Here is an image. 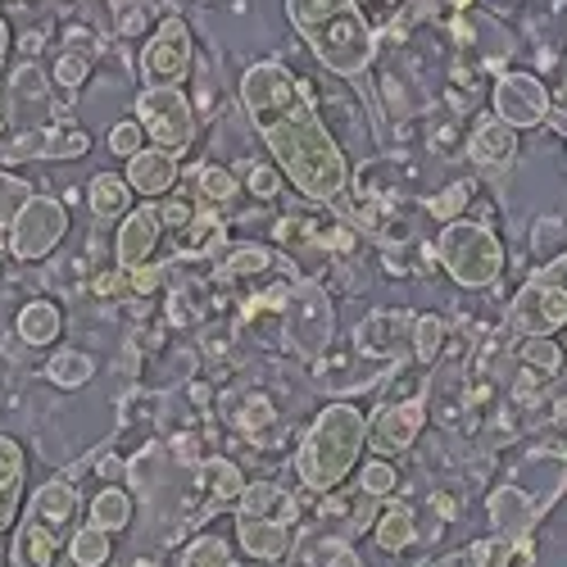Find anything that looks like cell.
<instances>
[{"instance_id":"obj_10","label":"cell","mask_w":567,"mask_h":567,"mask_svg":"<svg viewBox=\"0 0 567 567\" xmlns=\"http://www.w3.org/2000/svg\"><path fill=\"white\" fill-rule=\"evenodd\" d=\"M6 236H10V255L14 259L37 264V259H45L69 236V209L60 200H51V196H32L14 214V223L6 227Z\"/></svg>"},{"instance_id":"obj_25","label":"cell","mask_w":567,"mask_h":567,"mask_svg":"<svg viewBox=\"0 0 567 567\" xmlns=\"http://www.w3.org/2000/svg\"><path fill=\"white\" fill-rule=\"evenodd\" d=\"M45 377H51L55 386H64V391H78V386H86L91 377H96V359H91L86 350H60L51 363H45Z\"/></svg>"},{"instance_id":"obj_6","label":"cell","mask_w":567,"mask_h":567,"mask_svg":"<svg viewBox=\"0 0 567 567\" xmlns=\"http://www.w3.org/2000/svg\"><path fill=\"white\" fill-rule=\"evenodd\" d=\"M436 264L458 281V287L482 291V287H495V277L504 272V246L486 223L454 218L436 236Z\"/></svg>"},{"instance_id":"obj_23","label":"cell","mask_w":567,"mask_h":567,"mask_svg":"<svg viewBox=\"0 0 567 567\" xmlns=\"http://www.w3.org/2000/svg\"><path fill=\"white\" fill-rule=\"evenodd\" d=\"M86 200H91V214L96 218H123L127 205H132V186L114 173H96L86 186Z\"/></svg>"},{"instance_id":"obj_41","label":"cell","mask_w":567,"mask_h":567,"mask_svg":"<svg viewBox=\"0 0 567 567\" xmlns=\"http://www.w3.org/2000/svg\"><path fill=\"white\" fill-rule=\"evenodd\" d=\"M467 196H472V182H454V186H450V192H445V196H436L432 214H436V218H445V223H454Z\"/></svg>"},{"instance_id":"obj_32","label":"cell","mask_w":567,"mask_h":567,"mask_svg":"<svg viewBox=\"0 0 567 567\" xmlns=\"http://www.w3.org/2000/svg\"><path fill=\"white\" fill-rule=\"evenodd\" d=\"M395 486H400V472H395L386 458H368V463H363V472H359V491H363V495L386 499Z\"/></svg>"},{"instance_id":"obj_20","label":"cell","mask_w":567,"mask_h":567,"mask_svg":"<svg viewBox=\"0 0 567 567\" xmlns=\"http://www.w3.org/2000/svg\"><path fill=\"white\" fill-rule=\"evenodd\" d=\"M19 341L23 346H37V350H45V346H55L60 341V332H64V313L51 305V300H32V305H23L19 309Z\"/></svg>"},{"instance_id":"obj_43","label":"cell","mask_w":567,"mask_h":567,"mask_svg":"<svg viewBox=\"0 0 567 567\" xmlns=\"http://www.w3.org/2000/svg\"><path fill=\"white\" fill-rule=\"evenodd\" d=\"M200 6H209V0H200Z\"/></svg>"},{"instance_id":"obj_9","label":"cell","mask_w":567,"mask_h":567,"mask_svg":"<svg viewBox=\"0 0 567 567\" xmlns=\"http://www.w3.org/2000/svg\"><path fill=\"white\" fill-rule=\"evenodd\" d=\"M192 28H186V19L168 14L151 37L146 45H141V60H136V73L141 82H146V91H168V86H182L186 78H192Z\"/></svg>"},{"instance_id":"obj_11","label":"cell","mask_w":567,"mask_h":567,"mask_svg":"<svg viewBox=\"0 0 567 567\" xmlns=\"http://www.w3.org/2000/svg\"><path fill=\"white\" fill-rule=\"evenodd\" d=\"M337 318H332V300H327L318 287H296L287 300V341L296 354L318 359L327 346H332Z\"/></svg>"},{"instance_id":"obj_24","label":"cell","mask_w":567,"mask_h":567,"mask_svg":"<svg viewBox=\"0 0 567 567\" xmlns=\"http://www.w3.org/2000/svg\"><path fill=\"white\" fill-rule=\"evenodd\" d=\"M132 523V495L123 486H105L96 499H91V527H101V532H127Z\"/></svg>"},{"instance_id":"obj_40","label":"cell","mask_w":567,"mask_h":567,"mask_svg":"<svg viewBox=\"0 0 567 567\" xmlns=\"http://www.w3.org/2000/svg\"><path fill=\"white\" fill-rule=\"evenodd\" d=\"M246 186H250L259 200H277V192H281V173H277V168H264V164H250V168H246Z\"/></svg>"},{"instance_id":"obj_15","label":"cell","mask_w":567,"mask_h":567,"mask_svg":"<svg viewBox=\"0 0 567 567\" xmlns=\"http://www.w3.org/2000/svg\"><path fill=\"white\" fill-rule=\"evenodd\" d=\"M91 151V136L82 132V127H37V132H28L19 146H10V151H0V159L6 164H19V159H82Z\"/></svg>"},{"instance_id":"obj_8","label":"cell","mask_w":567,"mask_h":567,"mask_svg":"<svg viewBox=\"0 0 567 567\" xmlns=\"http://www.w3.org/2000/svg\"><path fill=\"white\" fill-rule=\"evenodd\" d=\"M132 118L141 123L151 146H159L168 155H186L196 146V110L182 96V86H168V91L141 86V96L132 101Z\"/></svg>"},{"instance_id":"obj_3","label":"cell","mask_w":567,"mask_h":567,"mask_svg":"<svg viewBox=\"0 0 567 567\" xmlns=\"http://www.w3.org/2000/svg\"><path fill=\"white\" fill-rule=\"evenodd\" d=\"M363 432H368V417L354 404H346V400L327 404L309 422V432H305V441L296 450V477H300V486L313 491V495L337 491L354 472V463H359V454L368 445Z\"/></svg>"},{"instance_id":"obj_34","label":"cell","mask_w":567,"mask_h":567,"mask_svg":"<svg viewBox=\"0 0 567 567\" xmlns=\"http://www.w3.org/2000/svg\"><path fill=\"white\" fill-rule=\"evenodd\" d=\"M513 554H517V540L491 536V540H477L463 558H467L472 567H513Z\"/></svg>"},{"instance_id":"obj_39","label":"cell","mask_w":567,"mask_h":567,"mask_svg":"<svg viewBox=\"0 0 567 567\" xmlns=\"http://www.w3.org/2000/svg\"><path fill=\"white\" fill-rule=\"evenodd\" d=\"M231 422H236L241 432H259V427H268V422H272V404H268L264 395H246V400H241V413H236Z\"/></svg>"},{"instance_id":"obj_14","label":"cell","mask_w":567,"mask_h":567,"mask_svg":"<svg viewBox=\"0 0 567 567\" xmlns=\"http://www.w3.org/2000/svg\"><path fill=\"white\" fill-rule=\"evenodd\" d=\"M164 241V218L155 205H136L123 214V227H118V241H114V259H118V272H141L151 268L155 250Z\"/></svg>"},{"instance_id":"obj_37","label":"cell","mask_w":567,"mask_h":567,"mask_svg":"<svg viewBox=\"0 0 567 567\" xmlns=\"http://www.w3.org/2000/svg\"><path fill=\"white\" fill-rule=\"evenodd\" d=\"M110 151H114L118 159H132V155L146 151V132H141V123H136V118H127V123H114V127H110Z\"/></svg>"},{"instance_id":"obj_29","label":"cell","mask_w":567,"mask_h":567,"mask_svg":"<svg viewBox=\"0 0 567 567\" xmlns=\"http://www.w3.org/2000/svg\"><path fill=\"white\" fill-rule=\"evenodd\" d=\"M32 196H37V186H32L28 177L0 168V227H10V223H14V214H19Z\"/></svg>"},{"instance_id":"obj_18","label":"cell","mask_w":567,"mask_h":567,"mask_svg":"<svg viewBox=\"0 0 567 567\" xmlns=\"http://www.w3.org/2000/svg\"><path fill=\"white\" fill-rule=\"evenodd\" d=\"M491 523H495V532L499 536H508V540H523L532 527H536V517H540V508H536V499L517 486V482H508V486H499L495 495H491Z\"/></svg>"},{"instance_id":"obj_17","label":"cell","mask_w":567,"mask_h":567,"mask_svg":"<svg viewBox=\"0 0 567 567\" xmlns=\"http://www.w3.org/2000/svg\"><path fill=\"white\" fill-rule=\"evenodd\" d=\"M467 155H472V164L486 168V173H504L517 159V132L491 114V118H482L477 127H472Z\"/></svg>"},{"instance_id":"obj_22","label":"cell","mask_w":567,"mask_h":567,"mask_svg":"<svg viewBox=\"0 0 567 567\" xmlns=\"http://www.w3.org/2000/svg\"><path fill=\"white\" fill-rule=\"evenodd\" d=\"M372 540L377 549H386V554H400L417 540V517L409 504H386V513L377 517V527H372Z\"/></svg>"},{"instance_id":"obj_33","label":"cell","mask_w":567,"mask_h":567,"mask_svg":"<svg viewBox=\"0 0 567 567\" xmlns=\"http://www.w3.org/2000/svg\"><path fill=\"white\" fill-rule=\"evenodd\" d=\"M413 350H417L422 363H432V359L445 350V322H441L436 313L413 318Z\"/></svg>"},{"instance_id":"obj_31","label":"cell","mask_w":567,"mask_h":567,"mask_svg":"<svg viewBox=\"0 0 567 567\" xmlns=\"http://www.w3.org/2000/svg\"><path fill=\"white\" fill-rule=\"evenodd\" d=\"M236 192H241V186H236V173L231 168H223V164H205L200 168V196L209 205H231Z\"/></svg>"},{"instance_id":"obj_38","label":"cell","mask_w":567,"mask_h":567,"mask_svg":"<svg viewBox=\"0 0 567 567\" xmlns=\"http://www.w3.org/2000/svg\"><path fill=\"white\" fill-rule=\"evenodd\" d=\"M86 73H91L86 51H73V45H69V51L55 60V82H60V86H82V82H86Z\"/></svg>"},{"instance_id":"obj_12","label":"cell","mask_w":567,"mask_h":567,"mask_svg":"<svg viewBox=\"0 0 567 567\" xmlns=\"http://www.w3.org/2000/svg\"><path fill=\"white\" fill-rule=\"evenodd\" d=\"M495 118L508 123L513 132L540 127L549 118V91L536 73H504L495 82Z\"/></svg>"},{"instance_id":"obj_36","label":"cell","mask_w":567,"mask_h":567,"mask_svg":"<svg viewBox=\"0 0 567 567\" xmlns=\"http://www.w3.org/2000/svg\"><path fill=\"white\" fill-rule=\"evenodd\" d=\"M523 363L536 368V372H545V377H554V372L563 368V350L554 346V337H527V346H523Z\"/></svg>"},{"instance_id":"obj_1","label":"cell","mask_w":567,"mask_h":567,"mask_svg":"<svg viewBox=\"0 0 567 567\" xmlns=\"http://www.w3.org/2000/svg\"><path fill=\"white\" fill-rule=\"evenodd\" d=\"M241 105L259 141L268 146V155L277 159V173H287L305 200L313 205L341 200L350 182V164L337 146V136L327 132V123L309 105L305 86L287 69L277 60L250 64L241 73Z\"/></svg>"},{"instance_id":"obj_42","label":"cell","mask_w":567,"mask_h":567,"mask_svg":"<svg viewBox=\"0 0 567 567\" xmlns=\"http://www.w3.org/2000/svg\"><path fill=\"white\" fill-rule=\"evenodd\" d=\"M6 55H10V23L0 14V64H6Z\"/></svg>"},{"instance_id":"obj_28","label":"cell","mask_w":567,"mask_h":567,"mask_svg":"<svg viewBox=\"0 0 567 567\" xmlns=\"http://www.w3.org/2000/svg\"><path fill=\"white\" fill-rule=\"evenodd\" d=\"M209 491H214L209 513H214V508H236V499H241V491H246L241 467H236L231 458H214V463H209Z\"/></svg>"},{"instance_id":"obj_2","label":"cell","mask_w":567,"mask_h":567,"mask_svg":"<svg viewBox=\"0 0 567 567\" xmlns=\"http://www.w3.org/2000/svg\"><path fill=\"white\" fill-rule=\"evenodd\" d=\"M287 19L322 69L341 73L346 82H363L377 60V37L354 0H287Z\"/></svg>"},{"instance_id":"obj_26","label":"cell","mask_w":567,"mask_h":567,"mask_svg":"<svg viewBox=\"0 0 567 567\" xmlns=\"http://www.w3.org/2000/svg\"><path fill=\"white\" fill-rule=\"evenodd\" d=\"M110 554H114V536L101 532V527H91V523H86L82 532H73V540H69L73 567H105Z\"/></svg>"},{"instance_id":"obj_19","label":"cell","mask_w":567,"mask_h":567,"mask_svg":"<svg viewBox=\"0 0 567 567\" xmlns=\"http://www.w3.org/2000/svg\"><path fill=\"white\" fill-rule=\"evenodd\" d=\"M23 477H28V458L14 436H0V536L14 532V517L23 504Z\"/></svg>"},{"instance_id":"obj_13","label":"cell","mask_w":567,"mask_h":567,"mask_svg":"<svg viewBox=\"0 0 567 567\" xmlns=\"http://www.w3.org/2000/svg\"><path fill=\"white\" fill-rule=\"evenodd\" d=\"M422 422H427V400H422V395L400 400V404H382L368 417L363 441H368L372 454H400V450H409L417 441Z\"/></svg>"},{"instance_id":"obj_27","label":"cell","mask_w":567,"mask_h":567,"mask_svg":"<svg viewBox=\"0 0 567 567\" xmlns=\"http://www.w3.org/2000/svg\"><path fill=\"white\" fill-rule=\"evenodd\" d=\"M10 96H14L10 110H14V118L23 123V110H28V105H37V110L45 105V96H51V82H45V73H41L37 64H23V69L14 73V82H10Z\"/></svg>"},{"instance_id":"obj_7","label":"cell","mask_w":567,"mask_h":567,"mask_svg":"<svg viewBox=\"0 0 567 567\" xmlns=\"http://www.w3.org/2000/svg\"><path fill=\"white\" fill-rule=\"evenodd\" d=\"M508 327L517 337H554L567 327V255L536 268L508 305Z\"/></svg>"},{"instance_id":"obj_21","label":"cell","mask_w":567,"mask_h":567,"mask_svg":"<svg viewBox=\"0 0 567 567\" xmlns=\"http://www.w3.org/2000/svg\"><path fill=\"white\" fill-rule=\"evenodd\" d=\"M413 327V318L404 313H372L363 327H359V354H400V341Z\"/></svg>"},{"instance_id":"obj_30","label":"cell","mask_w":567,"mask_h":567,"mask_svg":"<svg viewBox=\"0 0 567 567\" xmlns=\"http://www.w3.org/2000/svg\"><path fill=\"white\" fill-rule=\"evenodd\" d=\"M272 264V250L268 246H241V250H236L223 268H218V277L223 281H241V277H259L264 268Z\"/></svg>"},{"instance_id":"obj_16","label":"cell","mask_w":567,"mask_h":567,"mask_svg":"<svg viewBox=\"0 0 567 567\" xmlns=\"http://www.w3.org/2000/svg\"><path fill=\"white\" fill-rule=\"evenodd\" d=\"M177 155H168V151H159V146H146L141 155H132L127 159V168H123V182L132 186V196H146V200H159V196H168L173 186H177Z\"/></svg>"},{"instance_id":"obj_4","label":"cell","mask_w":567,"mask_h":567,"mask_svg":"<svg viewBox=\"0 0 567 567\" xmlns=\"http://www.w3.org/2000/svg\"><path fill=\"white\" fill-rule=\"evenodd\" d=\"M82 513V495L73 482H45L32 499L14 532V567H60V554L73 540Z\"/></svg>"},{"instance_id":"obj_35","label":"cell","mask_w":567,"mask_h":567,"mask_svg":"<svg viewBox=\"0 0 567 567\" xmlns=\"http://www.w3.org/2000/svg\"><path fill=\"white\" fill-rule=\"evenodd\" d=\"M182 567H231V554L218 536H200L182 549Z\"/></svg>"},{"instance_id":"obj_5","label":"cell","mask_w":567,"mask_h":567,"mask_svg":"<svg viewBox=\"0 0 567 567\" xmlns=\"http://www.w3.org/2000/svg\"><path fill=\"white\" fill-rule=\"evenodd\" d=\"M296 523L300 504L272 482H246L241 499H236V540L259 563H281L296 549Z\"/></svg>"}]
</instances>
